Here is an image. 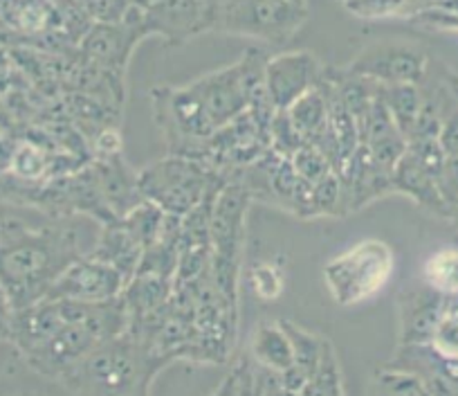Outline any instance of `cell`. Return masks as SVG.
I'll return each mask as SVG.
<instances>
[{
    "mask_svg": "<svg viewBox=\"0 0 458 396\" xmlns=\"http://www.w3.org/2000/svg\"><path fill=\"white\" fill-rule=\"evenodd\" d=\"M267 56L252 47L236 64L205 74L187 86L153 88V111L171 153L200 156L202 144L218 129L248 111L252 97L263 90Z\"/></svg>",
    "mask_w": 458,
    "mask_h": 396,
    "instance_id": "1",
    "label": "cell"
},
{
    "mask_svg": "<svg viewBox=\"0 0 458 396\" xmlns=\"http://www.w3.org/2000/svg\"><path fill=\"white\" fill-rule=\"evenodd\" d=\"M79 257L77 232L70 228H30L19 219L0 223V286L14 311L43 300Z\"/></svg>",
    "mask_w": 458,
    "mask_h": 396,
    "instance_id": "2",
    "label": "cell"
},
{
    "mask_svg": "<svg viewBox=\"0 0 458 396\" xmlns=\"http://www.w3.org/2000/svg\"><path fill=\"white\" fill-rule=\"evenodd\" d=\"M166 365L138 338L122 333L95 347L59 383L74 396H151L153 378Z\"/></svg>",
    "mask_w": 458,
    "mask_h": 396,
    "instance_id": "3",
    "label": "cell"
},
{
    "mask_svg": "<svg viewBox=\"0 0 458 396\" xmlns=\"http://www.w3.org/2000/svg\"><path fill=\"white\" fill-rule=\"evenodd\" d=\"M250 201H252V194L239 180H229L216 196L209 221L211 284L225 305L236 314H239L241 253H243L245 217H248Z\"/></svg>",
    "mask_w": 458,
    "mask_h": 396,
    "instance_id": "4",
    "label": "cell"
},
{
    "mask_svg": "<svg viewBox=\"0 0 458 396\" xmlns=\"http://www.w3.org/2000/svg\"><path fill=\"white\" fill-rule=\"evenodd\" d=\"M227 176L211 169L205 162L187 156H171L144 167L138 174L142 198L156 203L171 217H184L207 196L218 194L227 185Z\"/></svg>",
    "mask_w": 458,
    "mask_h": 396,
    "instance_id": "5",
    "label": "cell"
},
{
    "mask_svg": "<svg viewBox=\"0 0 458 396\" xmlns=\"http://www.w3.org/2000/svg\"><path fill=\"white\" fill-rule=\"evenodd\" d=\"M394 275V250L380 239H364L330 259L321 271L330 297L339 306L371 300Z\"/></svg>",
    "mask_w": 458,
    "mask_h": 396,
    "instance_id": "6",
    "label": "cell"
},
{
    "mask_svg": "<svg viewBox=\"0 0 458 396\" xmlns=\"http://www.w3.org/2000/svg\"><path fill=\"white\" fill-rule=\"evenodd\" d=\"M306 19V5L293 0H211L209 30L279 46L290 41Z\"/></svg>",
    "mask_w": 458,
    "mask_h": 396,
    "instance_id": "7",
    "label": "cell"
},
{
    "mask_svg": "<svg viewBox=\"0 0 458 396\" xmlns=\"http://www.w3.org/2000/svg\"><path fill=\"white\" fill-rule=\"evenodd\" d=\"M427 59L420 47L404 41H377L364 47L349 65L346 73L371 79L380 86L391 83H418L427 74Z\"/></svg>",
    "mask_w": 458,
    "mask_h": 396,
    "instance_id": "8",
    "label": "cell"
},
{
    "mask_svg": "<svg viewBox=\"0 0 458 396\" xmlns=\"http://www.w3.org/2000/svg\"><path fill=\"white\" fill-rule=\"evenodd\" d=\"M126 280L122 272L108 263L83 254L74 259L47 290V300H74V302H108L120 297Z\"/></svg>",
    "mask_w": 458,
    "mask_h": 396,
    "instance_id": "9",
    "label": "cell"
},
{
    "mask_svg": "<svg viewBox=\"0 0 458 396\" xmlns=\"http://www.w3.org/2000/svg\"><path fill=\"white\" fill-rule=\"evenodd\" d=\"M321 77H324V65L312 52H284V55L267 56L263 86H266L272 107L276 111H285L299 97L315 88Z\"/></svg>",
    "mask_w": 458,
    "mask_h": 396,
    "instance_id": "10",
    "label": "cell"
},
{
    "mask_svg": "<svg viewBox=\"0 0 458 396\" xmlns=\"http://www.w3.org/2000/svg\"><path fill=\"white\" fill-rule=\"evenodd\" d=\"M142 7L144 32L180 43L211 28L209 0H151Z\"/></svg>",
    "mask_w": 458,
    "mask_h": 396,
    "instance_id": "11",
    "label": "cell"
},
{
    "mask_svg": "<svg viewBox=\"0 0 458 396\" xmlns=\"http://www.w3.org/2000/svg\"><path fill=\"white\" fill-rule=\"evenodd\" d=\"M386 367L411 372L425 383L429 396H458V358L427 345H400Z\"/></svg>",
    "mask_w": 458,
    "mask_h": 396,
    "instance_id": "12",
    "label": "cell"
},
{
    "mask_svg": "<svg viewBox=\"0 0 458 396\" xmlns=\"http://www.w3.org/2000/svg\"><path fill=\"white\" fill-rule=\"evenodd\" d=\"M447 297L429 286L404 290L400 297V345H427L445 314Z\"/></svg>",
    "mask_w": 458,
    "mask_h": 396,
    "instance_id": "13",
    "label": "cell"
},
{
    "mask_svg": "<svg viewBox=\"0 0 458 396\" xmlns=\"http://www.w3.org/2000/svg\"><path fill=\"white\" fill-rule=\"evenodd\" d=\"M92 169L97 174V183H99L106 205H108V210L117 219H122L126 212H131L135 205L144 201L138 187V174L129 169L122 153H114V156L108 158H97Z\"/></svg>",
    "mask_w": 458,
    "mask_h": 396,
    "instance_id": "14",
    "label": "cell"
},
{
    "mask_svg": "<svg viewBox=\"0 0 458 396\" xmlns=\"http://www.w3.org/2000/svg\"><path fill=\"white\" fill-rule=\"evenodd\" d=\"M391 183H394V192L404 194V196L413 198L418 205H422L429 212L438 214V217L456 219L454 210L445 203L443 194L438 189V176L431 174L429 169L413 160L407 151L398 160L391 174Z\"/></svg>",
    "mask_w": 458,
    "mask_h": 396,
    "instance_id": "15",
    "label": "cell"
},
{
    "mask_svg": "<svg viewBox=\"0 0 458 396\" xmlns=\"http://www.w3.org/2000/svg\"><path fill=\"white\" fill-rule=\"evenodd\" d=\"M142 253V244L135 239L133 232L122 223V219H114V221L104 223V230H101L95 248L88 254L113 266L117 272H122L126 284H129V280L138 271Z\"/></svg>",
    "mask_w": 458,
    "mask_h": 396,
    "instance_id": "16",
    "label": "cell"
},
{
    "mask_svg": "<svg viewBox=\"0 0 458 396\" xmlns=\"http://www.w3.org/2000/svg\"><path fill=\"white\" fill-rule=\"evenodd\" d=\"M285 113L308 144L319 142L328 129V88H326L324 77L306 95L299 97L293 107L285 108Z\"/></svg>",
    "mask_w": 458,
    "mask_h": 396,
    "instance_id": "17",
    "label": "cell"
},
{
    "mask_svg": "<svg viewBox=\"0 0 458 396\" xmlns=\"http://www.w3.org/2000/svg\"><path fill=\"white\" fill-rule=\"evenodd\" d=\"M250 349H252L254 360L261 367H266V372L284 374L294 365L293 342H290L288 333L281 327V323L261 324L254 331Z\"/></svg>",
    "mask_w": 458,
    "mask_h": 396,
    "instance_id": "18",
    "label": "cell"
},
{
    "mask_svg": "<svg viewBox=\"0 0 458 396\" xmlns=\"http://www.w3.org/2000/svg\"><path fill=\"white\" fill-rule=\"evenodd\" d=\"M380 97L385 102L386 111L394 117L395 126L404 138H409L413 122L422 107V90L418 83H391V86H380ZM409 142V140H407Z\"/></svg>",
    "mask_w": 458,
    "mask_h": 396,
    "instance_id": "19",
    "label": "cell"
},
{
    "mask_svg": "<svg viewBox=\"0 0 458 396\" xmlns=\"http://www.w3.org/2000/svg\"><path fill=\"white\" fill-rule=\"evenodd\" d=\"M10 171L21 183H41L50 178L52 174V158L50 153L43 151L34 142L16 144L10 156Z\"/></svg>",
    "mask_w": 458,
    "mask_h": 396,
    "instance_id": "20",
    "label": "cell"
},
{
    "mask_svg": "<svg viewBox=\"0 0 458 396\" xmlns=\"http://www.w3.org/2000/svg\"><path fill=\"white\" fill-rule=\"evenodd\" d=\"M422 277L429 288L445 297L458 295V248H443L431 254L422 268Z\"/></svg>",
    "mask_w": 458,
    "mask_h": 396,
    "instance_id": "21",
    "label": "cell"
},
{
    "mask_svg": "<svg viewBox=\"0 0 458 396\" xmlns=\"http://www.w3.org/2000/svg\"><path fill=\"white\" fill-rule=\"evenodd\" d=\"M281 327L288 333L290 342H293L294 349V365L301 369L303 374H308V378L315 374L317 365H319L321 354H324L326 340L321 336H315V333L306 331V329L297 327L290 320H281Z\"/></svg>",
    "mask_w": 458,
    "mask_h": 396,
    "instance_id": "22",
    "label": "cell"
},
{
    "mask_svg": "<svg viewBox=\"0 0 458 396\" xmlns=\"http://www.w3.org/2000/svg\"><path fill=\"white\" fill-rule=\"evenodd\" d=\"M371 396H429V392L416 374L385 367L373 376Z\"/></svg>",
    "mask_w": 458,
    "mask_h": 396,
    "instance_id": "23",
    "label": "cell"
},
{
    "mask_svg": "<svg viewBox=\"0 0 458 396\" xmlns=\"http://www.w3.org/2000/svg\"><path fill=\"white\" fill-rule=\"evenodd\" d=\"M267 142H270V151L290 160L306 144V140L299 133L297 126L293 125L288 113L276 111L270 120V129H267Z\"/></svg>",
    "mask_w": 458,
    "mask_h": 396,
    "instance_id": "24",
    "label": "cell"
},
{
    "mask_svg": "<svg viewBox=\"0 0 458 396\" xmlns=\"http://www.w3.org/2000/svg\"><path fill=\"white\" fill-rule=\"evenodd\" d=\"M312 212H315V217H321V214H330V217L346 214L342 180H339L337 171H330L319 183L312 185Z\"/></svg>",
    "mask_w": 458,
    "mask_h": 396,
    "instance_id": "25",
    "label": "cell"
},
{
    "mask_svg": "<svg viewBox=\"0 0 458 396\" xmlns=\"http://www.w3.org/2000/svg\"><path fill=\"white\" fill-rule=\"evenodd\" d=\"M290 162H293L294 171H297V174L301 176L303 180H308L310 185L319 183L324 176H328L330 171H335L328 158H326L319 149L312 147V144L308 142L303 144L293 158H290Z\"/></svg>",
    "mask_w": 458,
    "mask_h": 396,
    "instance_id": "26",
    "label": "cell"
},
{
    "mask_svg": "<svg viewBox=\"0 0 458 396\" xmlns=\"http://www.w3.org/2000/svg\"><path fill=\"white\" fill-rule=\"evenodd\" d=\"M250 284L263 302L279 300L281 293H284V275H281L279 268L267 262L254 263L252 271H250Z\"/></svg>",
    "mask_w": 458,
    "mask_h": 396,
    "instance_id": "27",
    "label": "cell"
},
{
    "mask_svg": "<svg viewBox=\"0 0 458 396\" xmlns=\"http://www.w3.org/2000/svg\"><path fill=\"white\" fill-rule=\"evenodd\" d=\"M342 5L360 19H389L407 14L409 0H342Z\"/></svg>",
    "mask_w": 458,
    "mask_h": 396,
    "instance_id": "28",
    "label": "cell"
},
{
    "mask_svg": "<svg viewBox=\"0 0 458 396\" xmlns=\"http://www.w3.org/2000/svg\"><path fill=\"white\" fill-rule=\"evenodd\" d=\"M438 189L443 194L445 203L456 214L458 208V156H447L438 176Z\"/></svg>",
    "mask_w": 458,
    "mask_h": 396,
    "instance_id": "29",
    "label": "cell"
},
{
    "mask_svg": "<svg viewBox=\"0 0 458 396\" xmlns=\"http://www.w3.org/2000/svg\"><path fill=\"white\" fill-rule=\"evenodd\" d=\"M438 144L443 147L445 156H458V104L454 111L445 116L438 133Z\"/></svg>",
    "mask_w": 458,
    "mask_h": 396,
    "instance_id": "30",
    "label": "cell"
},
{
    "mask_svg": "<svg viewBox=\"0 0 458 396\" xmlns=\"http://www.w3.org/2000/svg\"><path fill=\"white\" fill-rule=\"evenodd\" d=\"M239 374H241V365H239V367H234V372L229 374V376L225 378L223 383H220L218 390H216L211 396H234L236 383H239Z\"/></svg>",
    "mask_w": 458,
    "mask_h": 396,
    "instance_id": "31",
    "label": "cell"
},
{
    "mask_svg": "<svg viewBox=\"0 0 458 396\" xmlns=\"http://www.w3.org/2000/svg\"><path fill=\"white\" fill-rule=\"evenodd\" d=\"M445 82H447V90L452 92V97L458 104V74L452 73V70H447V73H445Z\"/></svg>",
    "mask_w": 458,
    "mask_h": 396,
    "instance_id": "32",
    "label": "cell"
},
{
    "mask_svg": "<svg viewBox=\"0 0 458 396\" xmlns=\"http://www.w3.org/2000/svg\"><path fill=\"white\" fill-rule=\"evenodd\" d=\"M147 3H151V0H135V5H147Z\"/></svg>",
    "mask_w": 458,
    "mask_h": 396,
    "instance_id": "33",
    "label": "cell"
},
{
    "mask_svg": "<svg viewBox=\"0 0 458 396\" xmlns=\"http://www.w3.org/2000/svg\"><path fill=\"white\" fill-rule=\"evenodd\" d=\"M456 219H458V208H456Z\"/></svg>",
    "mask_w": 458,
    "mask_h": 396,
    "instance_id": "34",
    "label": "cell"
}]
</instances>
